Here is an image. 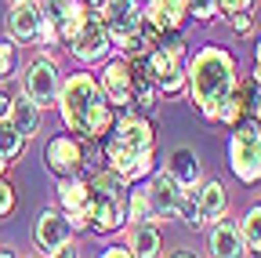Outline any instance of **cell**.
Listing matches in <instances>:
<instances>
[{
  "label": "cell",
  "instance_id": "cell-22",
  "mask_svg": "<svg viewBox=\"0 0 261 258\" xmlns=\"http://www.w3.org/2000/svg\"><path fill=\"white\" fill-rule=\"evenodd\" d=\"M91 204V185L84 175H73V178H58V207L65 215H76Z\"/></svg>",
  "mask_w": 261,
  "mask_h": 258
},
{
  "label": "cell",
  "instance_id": "cell-30",
  "mask_svg": "<svg viewBox=\"0 0 261 258\" xmlns=\"http://www.w3.org/2000/svg\"><path fill=\"white\" fill-rule=\"evenodd\" d=\"M15 204H18V193H15V185H11L8 178H0V218H8V215L15 211Z\"/></svg>",
  "mask_w": 261,
  "mask_h": 258
},
{
  "label": "cell",
  "instance_id": "cell-9",
  "mask_svg": "<svg viewBox=\"0 0 261 258\" xmlns=\"http://www.w3.org/2000/svg\"><path fill=\"white\" fill-rule=\"evenodd\" d=\"M189 22V0H142V29L163 44L178 40Z\"/></svg>",
  "mask_w": 261,
  "mask_h": 258
},
{
  "label": "cell",
  "instance_id": "cell-16",
  "mask_svg": "<svg viewBox=\"0 0 261 258\" xmlns=\"http://www.w3.org/2000/svg\"><path fill=\"white\" fill-rule=\"evenodd\" d=\"M4 29H8V40L18 44V48H33V44H37V37H40V8H37V0L8 4Z\"/></svg>",
  "mask_w": 261,
  "mask_h": 258
},
{
  "label": "cell",
  "instance_id": "cell-1",
  "mask_svg": "<svg viewBox=\"0 0 261 258\" xmlns=\"http://www.w3.org/2000/svg\"><path fill=\"white\" fill-rule=\"evenodd\" d=\"M240 80V58L225 44H203L185 58V99L207 124H218L225 99Z\"/></svg>",
  "mask_w": 261,
  "mask_h": 258
},
{
  "label": "cell",
  "instance_id": "cell-41",
  "mask_svg": "<svg viewBox=\"0 0 261 258\" xmlns=\"http://www.w3.org/2000/svg\"><path fill=\"white\" fill-rule=\"evenodd\" d=\"M257 120H261V116H257Z\"/></svg>",
  "mask_w": 261,
  "mask_h": 258
},
{
  "label": "cell",
  "instance_id": "cell-21",
  "mask_svg": "<svg viewBox=\"0 0 261 258\" xmlns=\"http://www.w3.org/2000/svg\"><path fill=\"white\" fill-rule=\"evenodd\" d=\"M8 120L18 127L25 138H37V135H40V127H44V109L33 102L29 95L18 91L15 99H11V116H8Z\"/></svg>",
  "mask_w": 261,
  "mask_h": 258
},
{
  "label": "cell",
  "instance_id": "cell-33",
  "mask_svg": "<svg viewBox=\"0 0 261 258\" xmlns=\"http://www.w3.org/2000/svg\"><path fill=\"white\" fill-rule=\"evenodd\" d=\"M11 99H15V95H8L4 87H0V120H8V116H11Z\"/></svg>",
  "mask_w": 261,
  "mask_h": 258
},
{
  "label": "cell",
  "instance_id": "cell-27",
  "mask_svg": "<svg viewBox=\"0 0 261 258\" xmlns=\"http://www.w3.org/2000/svg\"><path fill=\"white\" fill-rule=\"evenodd\" d=\"M11 77H18V44L0 37V87H4Z\"/></svg>",
  "mask_w": 261,
  "mask_h": 258
},
{
  "label": "cell",
  "instance_id": "cell-13",
  "mask_svg": "<svg viewBox=\"0 0 261 258\" xmlns=\"http://www.w3.org/2000/svg\"><path fill=\"white\" fill-rule=\"evenodd\" d=\"M73 222L69 215H65L62 207H44L37 215V222H33V244H37L40 254H55L58 247L73 244Z\"/></svg>",
  "mask_w": 261,
  "mask_h": 258
},
{
  "label": "cell",
  "instance_id": "cell-23",
  "mask_svg": "<svg viewBox=\"0 0 261 258\" xmlns=\"http://www.w3.org/2000/svg\"><path fill=\"white\" fill-rule=\"evenodd\" d=\"M236 225H240V240H243L247 258H261V204H250L236 218Z\"/></svg>",
  "mask_w": 261,
  "mask_h": 258
},
{
  "label": "cell",
  "instance_id": "cell-40",
  "mask_svg": "<svg viewBox=\"0 0 261 258\" xmlns=\"http://www.w3.org/2000/svg\"><path fill=\"white\" fill-rule=\"evenodd\" d=\"M8 4H18V0H8Z\"/></svg>",
  "mask_w": 261,
  "mask_h": 258
},
{
  "label": "cell",
  "instance_id": "cell-37",
  "mask_svg": "<svg viewBox=\"0 0 261 258\" xmlns=\"http://www.w3.org/2000/svg\"><path fill=\"white\" fill-rule=\"evenodd\" d=\"M84 4H87L91 11H98V8H102V4H106V0H84Z\"/></svg>",
  "mask_w": 261,
  "mask_h": 258
},
{
  "label": "cell",
  "instance_id": "cell-3",
  "mask_svg": "<svg viewBox=\"0 0 261 258\" xmlns=\"http://www.w3.org/2000/svg\"><path fill=\"white\" fill-rule=\"evenodd\" d=\"M87 185H91V225H87V233H94V237H113V233H120L123 225H127V193H130V185L120 178V175H113V171H94L91 178H87Z\"/></svg>",
  "mask_w": 261,
  "mask_h": 258
},
{
  "label": "cell",
  "instance_id": "cell-10",
  "mask_svg": "<svg viewBox=\"0 0 261 258\" xmlns=\"http://www.w3.org/2000/svg\"><path fill=\"white\" fill-rule=\"evenodd\" d=\"M87 164V146L80 135L73 131H62V135H51L47 146H44V168L55 175V178H73L80 175Z\"/></svg>",
  "mask_w": 261,
  "mask_h": 258
},
{
  "label": "cell",
  "instance_id": "cell-35",
  "mask_svg": "<svg viewBox=\"0 0 261 258\" xmlns=\"http://www.w3.org/2000/svg\"><path fill=\"white\" fill-rule=\"evenodd\" d=\"M250 80L261 84V37H257V44H254V73H250Z\"/></svg>",
  "mask_w": 261,
  "mask_h": 258
},
{
  "label": "cell",
  "instance_id": "cell-17",
  "mask_svg": "<svg viewBox=\"0 0 261 258\" xmlns=\"http://www.w3.org/2000/svg\"><path fill=\"white\" fill-rule=\"evenodd\" d=\"M207 254H211V258H247L236 218L221 215L218 222L207 225Z\"/></svg>",
  "mask_w": 261,
  "mask_h": 258
},
{
  "label": "cell",
  "instance_id": "cell-6",
  "mask_svg": "<svg viewBox=\"0 0 261 258\" xmlns=\"http://www.w3.org/2000/svg\"><path fill=\"white\" fill-rule=\"evenodd\" d=\"M228 168L243 185L261 182V120L247 116L228 127Z\"/></svg>",
  "mask_w": 261,
  "mask_h": 258
},
{
  "label": "cell",
  "instance_id": "cell-29",
  "mask_svg": "<svg viewBox=\"0 0 261 258\" xmlns=\"http://www.w3.org/2000/svg\"><path fill=\"white\" fill-rule=\"evenodd\" d=\"M228 29H232L236 37H250V29H254V11H236V15H225Z\"/></svg>",
  "mask_w": 261,
  "mask_h": 258
},
{
  "label": "cell",
  "instance_id": "cell-36",
  "mask_svg": "<svg viewBox=\"0 0 261 258\" xmlns=\"http://www.w3.org/2000/svg\"><path fill=\"white\" fill-rule=\"evenodd\" d=\"M167 258H200V254H196L192 247H174V251H171Z\"/></svg>",
  "mask_w": 261,
  "mask_h": 258
},
{
  "label": "cell",
  "instance_id": "cell-15",
  "mask_svg": "<svg viewBox=\"0 0 261 258\" xmlns=\"http://www.w3.org/2000/svg\"><path fill=\"white\" fill-rule=\"evenodd\" d=\"M69 48V55L80 62L84 69H94V66H102V62L113 55V44H109V37H106V29H102V22H98V15L80 29V33L65 44Z\"/></svg>",
  "mask_w": 261,
  "mask_h": 258
},
{
  "label": "cell",
  "instance_id": "cell-28",
  "mask_svg": "<svg viewBox=\"0 0 261 258\" xmlns=\"http://www.w3.org/2000/svg\"><path fill=\"white\" fill-rule=\"evenodd\" d=\"M218 0H189V18L192 22H200V26H211L218 22Z\"/></svg>",
  "mask_w": 261,
  "mask_h": 258
},
{
  "label": "cell",
  "instance_id": "cell-25",
  "mask_svg": "<svg viewBox=\"0 0 261 258\" xmlns=\"http://www.w3.org/2000/svg\"><path fill=\"white\" fill-rule=\"evenodd\" d=\"M127 222H152V207H149V197H145V185L135 182L127 193Z\"/></svg>",
  "mask_w": 261,
  "mask_h": 258
},
{
  "label": "cell",
  "instance_id": "cell-4",
  "mask_svg": "<svg viewBox=\"0 0 261 258\" xmlns=\"http://www.w3.org/2000/svg\"><path fill=\"white\" fill-rule=\"evenodd\" d=\"M94 15L113 44V55L142 58L149 51V44L142 37V0H106Z\"/></svg>",
  "mask_w": 261,
  "mask_h": 258
},
{
  "label": "cell",
  "instance_id": "cell-7",
  "mask_svg": "<svg viewBox=\"0 0 261 258\" xmlns=\"http://www.w3.org/2000/svg\"><path fill=\"white\" fill-rule=\"evenodd\" d=\"M62 80H65V73L58 66V58L51 51H40V55H33L25 62V69H22V95H29L40 109H55Z\"/></svg>",
  "mask_w": 261,
  "mask_h": 258
},
{
  "label": "cell",
  "instance_id": "cell-24",
  "mask_svg": "<svg viewBox=\"0 0 261 258\" xmlns=\"http://www.w3.org/2000/svg\"><path fill=\"white\" fill-rule=\"evenodd\" d=\"M25 146H29V138H25V135L18 131V127H15L11 120H0V160H4L8 168L22 160Z\"/></svg>",
  "mask_w": 261,
  "mask_h": 258
},
{
  "label": "cell",
  "instance_id": "cell-34",
  "mask_svg": "<svg viewBox=\"0 0 261 258\" xmlns=\"http://www.w3.org/2000/svg\"><path fill=\"white\" fill-rule=\"evenodd\" d=\"M47 258H80V247H76V244H65V247H58V251L47 254Z\"/></svg>",
  "mask_w": 261,
  "mask_h": 258
},
{
  "label": "cell",
  "instance_id": "cell-32",
  "mask_svg": "<svg viewBox=\"0 0 261 258\" xmlns=\"http://www.w3.org/2000/svg\"><path fill=\"white\" fill-rule=\"evenodd\" d=\"M98 258H135V254L127 251V244H113V247H106V251L98 254Z\"/></svg>",
  "mask_w": 261,
  "mask_h": 258
},
{
  "label": "cell",
  "instance_id": "cell-39",
  "mask_svg": "<svg viewBox=\"0 0 261 258\" xmlns=\"http://www.w3.org/2000/svg\"><path fill=\"white\" fill-rule=\"evenodd\" d=\"M4 171H8V164H4V160H0V178H4Z\"/></svg>",
  "mask_w": 261,
  "mask_h": 258
},
{
  "label": "cell",
  "instance_id": "cell-11",
  "mask_svg": "<svg viewBox=\"0 0 261 258\" xmlns=\"http://www.w3.org/2000/svg\"><path fill=\"white\" fill-rule=\"evenodd\" d=\"M37 8H40V18L47 26L58 29V37H62V48L69 44L80 29L94 18V11L84 4V0H37Z\"/></svg>",
  "mask_w": 261,
  "mask_h": 258
},
{
  "label": "cell",
  "instance_id": "cell-20",
  "mask_svg": "<svg viewBox=\"0 0 261 258\" xmlns=\"http://www.w3.org/2000/svg\"><path fill=\"white\" fill-rule=\"evenodd\" d=\"M163 171H171V178L178 185H200L203 182V164H200V156H196V149H189V146L171 149L167 168H163Z\"/></svg>",
  "mask_w": 261,
  "mask_h": 258
},
{
  "label": "cell",
  "instance_id": "cell-8",
  "mask_svg": "<svg viewBox=\"0 0 261 258\" xmlns=\"http://www.w3.org/2000/svg\"><path fill=\"white\" fill-rule=\"evenodd\" d=\"M98 87H102L106 102L120 113L130 109V99H135V58L127 55H109L102 66H98Z\"/></svg>",
  "mask_w": 261,
  "mask_h": 258
},
{
  "label": "cell",
  "instance_id": "cell-18",
  "mask_svg": "<svg viewBox=\"0 0 261 258\" xmlns=\"http://www.w3.org/2000/svg\"><path fill=\"white\" fill-rule=\"evenodd\" d=\"M127 251L135 258H163V233L156 222H127Z\"/></svg>",
  "mask_w": 261,
  "mask_h": 258
},
{
  "label": "cell",
  "instance_id": "cell-2",
  "mask_svg": "<svg viewBox=\"0 0 261 258\" xmlns=\"http://www.w3.org/2000/svg\"><path fill=\"white\" fill-rule=\"evenodd\" d=\"M55 109L65 124V131L80 135L84 142H102L116 124V109L106 102L102 87H98V77L87 69H76L62 80Z\"/></svg>",
  "mask_w": 261,
  "mask_h": 258
},
{
  "label": "cell",
  "instance_id": "cell-26",
  "mask_svg": "<svg viewBox=\"0 0 261 258\" xmlns=\"http://www.w3.org/2000/svg\"><path fill=\"white\" fill-rule=\"evenodd\" d=\"M174 218H181L189 229H203V218H200V207H196V185H185L181 197H178V211Z\"/></svg>",
  "mask_w": 261,
  "mask_h": 258
},
{
  "label": "cell",
  "instance_id": "cell-5",
  "mask_svg": "<svg viewBox=\"0 0 261 258\" xmlns=\"http://www.w3.org/2000/svg\"><path fill=\"white\" fill-rule=\"evenodd\" d=\"M185 58H189V51L181 48V40H171V44L149 48L138 58V66L149 77V84L156 87V95L178 99V95H185Z\"/></svg>",
  "mask_w": 261,
  "mask_h": 258
},
{
  "label": "cell",
  "instance_id": "cell-38",
  "mask_svg": "<svg viewBox=\"0 0 261 258\" xmlns=\"http://www.w3.org/2000/svg\"><path fill=\"white\" fill-rule=\"evenodd\" d=\"M0 258H18V254H15L11 247H0Z\"/></svg>",
  "mask_w": 261,
  "mask_h": 258
},
{
  "label": "cell",
  "instance_id": "cell-14",
  "mask_svg": "<svg viewBox=\"0 0 261 258\" xmlns=\"http://www.w3.org/2000/svg\"><path fill=\"white\" fill-rule=\"evenodd\" d=\"M142 185H145V197H149V207H152V222L167 225L174 218V211H178V197H181L185 185H178L171 178V171H163V168H156Z\"/></svg>",
  "mask_w": 261,
  "mask_h": 258
},
{
  "label": "cell",
  "instance_id": "cell-31",
  "mask_svg": "<svg viewBox=\"0 0 261 258\" xmlns=\"http://www.w3.org/2000/svg\"><path fill=\"white\" fill-rule=\"evenodd\" d=\"M218 11L225 15H236V11H254V0H218Z\"/></svg>",
  "mask_w": 261,
  "mask_h": 258
},
{
  "label": "cell",
  "instance_id": "cell-12",
  "mask_svg": "<svg viewBox=\"0 0 261 258\" xmlns=\"http://www.w3.org/2000/svg\"><path fill=\"white\" fill-rule=\"evenodd\" d=\"M113 142H120L127 153H156V131H152V120L145 113H135V109H120L116 113V124L109 131Z\"/></svg>",
  "mask_w": 261,
  "mask_h": 258
},
{
  "label": "cell",
  "instance_id": "cell-19",
  "mask_svg": "<svg viewBox=\"0 0 261 258\" xmlns=\"http://www.w3.org/2000/svg\"><path fill=\"white\" fill-rule=\"evenodd\" d=\"M196 207H200V218H203V229L211 222H218L221 215H228V189L221 178H203L196 185Z\"/></svg>",
  "mask_w": 261,
  "mask_h": 258
}]
</instances>
